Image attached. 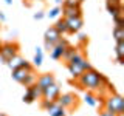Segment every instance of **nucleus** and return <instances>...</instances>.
<instances>
[{
  "instance_id": "obj_7",
  "label": "nucleus",
  "mask_w": 124,
  "mask_h": 116,
  "mask_svg": "<svg viewBox=\"0 0 124 116\" xmlns=\"http://www.w3.org/2000/svg\"><path fill=\"white\" fill-rule=\"evenodd\" d=\"M56 102L62 105L64 108H73L78 105V98L73 93H65V94H59V98L56 99Z\"/></svg>"
},
{
  "instance_id": "obj_14",
  "label": "nucleus",
  "mask_w": 124,
  "mask_h": 116,
  "mask_svg": "<svg viewBox=\"0 0 124 116\" xmlns=\"http://www.w3.org/2000/svg\"><path fill=\"white\" fill-rule=\"evenodd\" d=\"M115 53H116V62L119 65H124V40L116 42Z\"/></svg>"
},
{
  "instance_id": "obj_8",
  "label": "nucleus",
  "mask_w": 124,
  "mask_h": 116,
  "mask_svg": "<svg viewBox=\"0 0 124 116\" xmlns=\"http://www.w3.org/2000/svg\"><path fill=\"white\" fill-rule=\"evenodd\" d=\"M53 82H56V80H54V76L51 74V73H45V74H40V76H37V80H36L37 87L40 88V90H44L45 87L51 85Z\"/></svg>"
},
{
  "instance_id": "obj_22",
  "label": "nucleus",
  "mask_w": 124,
  "mask_h": 116,
  "mask_svg": "<svg viewBox=\"0 0 124 116\" xmlns=\"http://www.w3.org/2000/svg\"><path fill=\"white\" fill-rule=\"evenodd\" d=\"M61 13H62L61 8H59V6H54V8H51V9H50L45 15H46L48 19H57V17L61 15Z\"/></svg>"
},
{
  "instance_id": "obj_35",
  "label": "nucleus",
  "mask_w": 124,
  "mask_h": 116,
  "mask_svg": "<svg viewBox=\"0 0 124 116\" xmlns=\"http://www.w3.org/2000/svg\"><path fill=\"white\" fill-rule=\"evenodd\" d=\"M5 3L6 5H13V0H5Z\"/></svg>"
},
{
  "instance_id": "obj_26",
  "label": "nucleus",
  "mask_w": 124,
  "mask_h": 116,
  "mask_svg": "<svg viewBox=\"0 0 124 116\" xmlns=\"http://www.w3.org/2000/svg\"><path fill=\"white\" fill-rule=\"evenodd\" d=\"M64 6H81L79 0H62Z\"/></svg>"
},
{
  "instance_id": "obj_33",
  "label": "nucleus",
  "mask_w": 124,
  "mask_h": 116,
  "mask_svg": "<svg viewBox=\"0 0 124 116\" xmlns=\"http://www.w3.org/2000/svg\"><path fill=\"white\" fill-rule=\"evenodd\" d=\"M6 20V17H5V14L2 13V11H0V22H5Z\"/></svg>"
},
{
  "instance_id": "obj_28",
  "label": "nucleus",
  "mask_w": 124,
  "mask_h": 116,
  "mask_svg": "<svg viewBox=\"0 0 124 116\" xmlns=\"http://www.w3.org/2000/svg\"><path fill=\"white\" fill-rule=\"evenodd\" d=\"M44 17H45V13H44V11H37V13L34 14V19H36V20H42Z\"/></svg>"
},
{
  "instance_id": "obj_12",
  "label": "nucleus",
  "mask_w": 124,
  "mask_h": 116,
  "mask_svg": "<svg viewBox=\"0 0 124 116\" xmlns=\"http://www.w3.org/2000/svg\"><path fill=\"white\" fill-rule=\"evenodd\" d=\"M13 71V79L16 80V82H19V84H22V80L25 79V76L28 74V71H31V70H26V68H23V67H19V68H16V70H11Z\"/></svg>"
},
{
  "instance_id": "obj_30",
  "label": "nucleus",
  "mask_w": 124,
  "mask_h": 116,
  "mask_svg": "<svg viewBox=\"0 0 124 116\" xmlns=\"http://www.w3.org/2000/svg\"><path fill=\"white\" fill-rule=\"evenodd\" d=\"M99 116H116L115 113H112V111H108V110H106V108H104L102 111H101L99 113Z\"/></svg>"
},
{
  "instance_id": "obj_2",
  "label": "nucleus",
  "mask_w": 124,
  "mask_h": 116,
  "mask_svg": "<svg viewBox=\"0 0 124 116\" xmlns=\"http://www.w3.org/2000/svg\"><path fill=\"white\" fill-rule=\"evenodd\" d=\"M104 108L112 113H115L116 116H123L124 113V99L121 94L118 93H112L110 96H107L104 101Z\"/></svg>"
},
{
  "instance_id": "obj_4",
  "label": "nucleus",
  "mask_w": 124,
  "mask_h": 116,
  "mask_svg": "<svg viewBox=\"0 0 124 116\" xmlns=\"http://www.w3.org/2000/svg\"><path fill=\"white\" fill-rule=\"evenodd\" d=\"M65 22H67V29L68 34H76L82 29L84 26V19L82 15H75V17H64Z\"/></svg>"
},
{
  "instance_id": "obj_6",
  "label": "nucleus",
  "mask_w": 124,
  "mask_h": 116,
  "mask_svg": "<svg viewBox=\"0 0 124 116\" xmlns=\"http://www.w3.org/2000/svg\"><path fill=\"white\" fill-rule=\"evenodd\" d=\"M59 94H61L59 85H57L56 82H53L51 85H48V87H45L44 90H42V98L40 99H46V101H51V102H54V101L59 98Z\"/></svg>"
},
{
  "instance_id": "obj_9",
  "label": "nucleus",
  "mask_w": 124,
  "mask_h": 116,
  "mask_svg": "<svg viewBox=\"0 0 124 116\" xmlns=\"http://www.w3.org/2000/svg\"><path fill=\"white\" fill-rule=\"evenodd\" d=\"M61 37H62V34H61V33H59V31H57L56 28H54V26H50V28L45 31V36H44L45 40L51 42V44H56V42L59 40Z\"/></svg>"
},
{
  "instance_id": "obj_29",
  "label": "nucleus",
  "mask_w": 124,
  "mask_h": 116,
  "mask_svg": "<svg viewBox=\"0 0 124 116\" xmlns=\"http://www.w3.org/2000/svg\"><path fill=\"white\" fill-rule=\"evenodd\" d=\"M115 26H123L124 28V17H119L115 20Z\"/></svg>"
},
{
  "instance_id": "obj_11",
  "label": "nucleus",
  "mask_w": 124,
  "mask_h": 116,
  "mask_svg": "<svg viewBox=\"0 0 124 116\" xmlns=\"http://www.w3.org/2000/svg\"><path fill=\"white\" fill-rule=\"evenodd\" d=\"M62 9V15L64 17H75V15H82V9L81 6H64Z\"/></svg>"
},
{
  "instance_id": "obj_23",
  "label": "nucleus",
  "mask_w": 124,
  "mask_h": 116,
  "mask_svg": "<svg viewBox=\"0 0 124 116\" xmlns=\"http://www.w3.org/2000/svg\"><path fill=\"white\" fill-rule=\"evenodd\" d=\"M84 101H85V104H87V105H90V107H96V104H98V101H96V98L92 94L90 91H88L87 94H85Z\"/></svg>"
},
{
  "instance_id": "obj_32",
  "label": "nucleus",
  "mask_w": 124,
  "mask_h": 116,
  "mask_svg": "<svg viewBox=\"0 0 124 116\" xmlns=\"http://www.w3.org/2000/svg\"><path fill=\"white\" fill-rule=\"evenodd\" d=\"M79 40L82 42V44H84V42H87V36H85V34H79Z\"/></svg>"
},
{
  "instance_id": "obj_18",
  "label": "nucleus",
  "mask_w": 124,
  "mask_h": 116,
  "mask_svg": "<svg viewBox=\"0 0 124 116\" xmlns=\"http://www.w3.org/2000/svg\"><path fill=\"white\" fill-rule=\"evenodd\" d=\"M22 62H23V59L19 56V54H16L14 57H11V59L6 62V65H8L11 70H16V68H19V67L22 65Z\"/></svg>"
},
{
  "instance_id": "obj_38",
  "label": "nucleus",
  "mask_w": 124,
  "mask_h": 116,
  "mask_svg": "<svg viewBox=\"0 0 124 116\" xmlns=\"http://www.w3.org/2000/svg\"><path fill=\"white\" fill-rule=\"evenodd\" d=\"M79 2H81V3H82V2H84V0H79Z\"/></svg>"
},
{
  "instance_id": "obj_25",
  "label": "nucleus",
  "mask_w": 124,
  "mask_h": 116,
  "mask_svg": "<svg viewBox=\"0 0 124 116\" xmlns=\"http://www.w3.org/2000/svg\"><path fill=\"white\" fill-rule=\"evenodd\" d=\"M78 65H79V67L82 68L84 71H87V70H92V68H93V67H92V64H90V62H88L87 59H85V57H82V59H81V62H79Z\"/></svg>"
},
{
  "instance_id": "obj_13",
  "label": "nucleus",
  "mask_w": 124,
  "mask_h": 116,
  "mask_svg": "<svg viewBox=\"0 0 124 116\" xmlns=\"http://www.w3.org/2000/svg\"><path fill=\"white\" fill-rule=\"evenodd\" d=\"M67 70H68L70 76H71L73 79H78V77L84 73V70L81 68L78 64H73V62H67Z\"/></svg>"
},
{
  "instance_id": "obj_17",
  "label": "nucleus",
  "mask_w": 124,
  "mask_h": 116,
  "mask_svg": "<svg viewBox=\"0 0 124 116\" xmlns=\"http://www.w3.org/2000/svg\"><path fill=\"white\" fill-rule=\"evenodd\" d=\"M42 62H44V50L40 46H36V54H34L33 59V67H40Z\"/></svg>"
},
{
  "instance_id": "obj_31",
  "label": "nucleus",
  "mask_w": 124,
  "mask_h": 116,
  "mask_svg": "<svg viewBox=\"0 0 124 116\" xmlns=\"http://www.w3.org/2000/svg\"><path fill=\"white\" fill-rule=\"evenodd\" d=\"M53 46H54V44H51V42H48V40H45V50H46V51H51Z\"/></svg>"
},
{
  "instance_id": "obj_1",
  "label": "nucleus",
  "mask_w": 124,
  "mask_h": 116,
  "mask_svg": "<svg viewBox=\"0 0 124 116\" xmlns=\"http://www.w3.org/2000/svg\"><path fill=\"white\" fill-rule=\"evenodd\" d=\"M78 88L88 91H98L101 90V73L96 71L95 68L87 70L76 79Z\"/></svg>"
},
{
  "instance_id": "obj_37",
  "label": "nucleus",
  "mask_w": 124,
  "mask_h": 116,
  "mask_svg": "<svg viewBox=\"0 0 124 116\" xmlns=\"http://www.w3.org/2000/svg\"><path fill=\"white\" fill-rule=\"evenodd\" d=\"M0 116H6V115H5V113H2V111H0Z\"/></svg>"
},
{
  "instance_id": "obj_16",
  "label": "nucleus",
  "mask_w": 124,
  "mask_h": 116,
  "mask_svg": "<svg viewBox=\"0 0 124 116\" xmlns=\"http://www.w3.org/2000/svg\"><path fill=\"white\" fill-rule=\"evenodd\" d=\"M36 80H37V74H36V71H34V70H31V71H28V74L25 76V79L22 80V85L30 87V85L36 84Z\"/></svg>"
},
{
  "instance_id": "obj_21",
  "label": "nucleus",
  "mask_w": 124,
  "mask_h": 116,
  "mask_svg": "<svg viewBox=\"0 0 124 116\" xmlns=\"http://www.w3.org/2000/svg\"><path fill=\"white\" fill-rule=\"evenodd\" d=\"M113 37H115L116 42L124 40V28L123 26H115L113 28Z\"/></svg>"
},
{
  "instance_id": "obj_34",
  "label": "nucleus",
  "mask_w": 124,
  "mask_h": 116,
  "mask_svg": "<svg viewBox=\"0 0 124 116\" xmlns=\"http://www.w3.org/2000/svg\"><path fill=\"white\" fill-rule=\"evenodd\" d=\"M28 3H33V2H44V0H26Z\"/></svg>"
},
{
  "instance_id": "obj_3",
  "label": "nucleus",
  "mask_w": 124,
  "mask_h": 116,
  "mask_svg": "<svg viewBox=\"0 0 124 116\" xmlns=\"http://www.w3.org/2000/svg\"><path fill=\"white\" fill-rule=\"evenodd\" d=\"M16 54H19V45L16 42H6V44H2V48H0V60L2 64L6 65V62L14 57Z\"/></svg>"
},
{
  "instance_id": "obj_27",
  "label": "nucleus",
  "mask_w": 124,
  "mask_h": 116,
  "mask_svg": "<svg viewBox=\"0 0 124 116\" xmlns=\"http://www.w3.org/2000/svg\"><path fill=\"white\" fill-rule=\"evenodd\" d=\"M54 102H56V101H54ZM51 104H53V102H51V101H46V99H42V101H40V107H42V108H44V110H45V111H46V110H48V108H50V107H51Z\"/></svg>"
},
{
  "instance_id": "obj_24",
  "label": "nucleus",
  "mask_w": 124,
  "mask_h": 116,
  "mask_svg": "<svg viewBox=\"0 0 124 116\" xmlns=\"http://www.w3.org/2000/svg\"><path fill=\"white\" fill-rule=\"evenodd\" d=\"M34 101H36V99H34V96L31 94V91L28 90V88H26L25 94H23V102H25V104H33Z\"/></svg>"
},
{
  "instance_id": "obj_20",
  "label": "nucleus",
  "mask_w": 124,
  "mask_h": 116,
  "mask_svg": "<svg viewBox=\"0 0 124 116\" xmlns=\"http://www.w3.org/2000/svg\"><path fill=\"white\" fill-rule=\"evenodd\" d=\"M26 88L31 91V94L34 96V99H40L42 98V90L37 87V84H33V85H30V87H26Z\"/></svg>"
},
{
  "instance_id": "obj_5",
  "label": "nucleus",
  "mask_w": 124,
  "mask_h": 116,
  "mask_svg": "<svg viewBox=\"0 0 124 116\" xmlns=\"http://www.w3.org/2000/svg\"><path fill=\"white\" fill-rule=\"evenodd\" d=\"M68 46V42L65 40V39H59V40L54 44V46L51 48V51H48L50 53V57L54 60H62V54H64L65 51V48Z\"/></svg>"
},
{
  "instance_id": "obj_39",
  "label": "nucleus",
  "mask_w": 124,
  "mask_h": 116,
  "mask_svg": "<svg viewBox=\"0 0 124 116\" xmlns=\"http://www.w3.org/2000/svg\"><path fill=\"white\" fill-rule=\"evenodd\" d=\"M0 48H2V44H0Z\"/></svg>"
},
{
  "instance_id": "obj_10",
  "label": "nucleus",
  "mask_w": 124,
  "mask_h": 116,
  "mask_svg": "<svg viewBox=\"0 0 124 116\" xmlns=\"http://www.w3.org/2000/svg\"><path fill=\"white\" fill-rule=\"evenodd\" d=\"M46 113H48L50 116H67V108L59 105L57 102H53L51 107L46 110Z\"/></svg>"
},
{
  "instance_id": "obj_19",
  "label": "nucleus",
  "mask_w": 124,
  "mask_h": 116,
  "mask_svg": "<svg viewBox=\"0 0 124 116\" xmlns=\"http://www.w3.org/2000/svg\"><path fill=\"white\" fill-rule=\"evenodd\" d=\"M54 28L59 31L61 34H68V29H67V22H65V19H59L56 23H54Z\"/></svg>"
},
{
  "instance_id": "obj_15",
  "label": "nucleus",
  "mask_w": 124,
  "mask_h": 116,
  "mask_svg": "<svg viewBox=\"0 0 124 116\" xmlns=\"http://www.w3.org/2000/svg\"><path fill=\"white\" fill-rule=\"evenodd\" d=\"M76 53H79V50H78L76 46H71V45H68L67 48H65L64 54H62V60H65V64H67V62H70V60H71V57L75 56Z\"/></svg>"
},
{
  "instance_id": "obj_36",
  "label": "nucleus",
  "mask_w": 124,
  "mask_h": 116,
  "mask_svg": "<svg viewBox=\"0 0 124 116\" xmlns=\"http://www.w3.org/2000/svg\"><path fill=\"white\" fill-rule=\"evenodd\" d=\"M54 2H56L57 5H61V3H62V0H54Z\"/></svg>"
}]
</instances>
